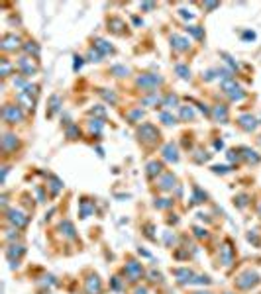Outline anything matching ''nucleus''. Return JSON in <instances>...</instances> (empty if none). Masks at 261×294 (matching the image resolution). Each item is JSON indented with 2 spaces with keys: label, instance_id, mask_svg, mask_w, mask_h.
<instances>
[{
  "label": "nucleus",
  "instance_id": "obj_1",
  "mask_svg": "<svg viewBox=\"0 0 261 294\" xmlns=\"http://www.w3.org/2000/svg\"><path fill=\"white\" fill-rule=\"evenodd\" d=\"M4 116H6V120H8V122H16V120H20V118H22L20 110H16V108H10V106H8V108L4 110Z\"/></svg>",
  "mask_w": 261,
  "mask_h": 294
},
{
  "label": "nucleus",
  "instance_id": "obj_2",
  "mask_svg": "<svg viewBox=\"0 0 261 294\" xmlns=\"http://www.w3.org/2000/svg\"><path fill=\"white\" fill-rule=\"evenodd\" d=\"M183 116H187V118H191V116H192V112H191V110H183Z\"/></svg>",
  "mask_w": 261,
  "mask_h": 294
}]
</instances>
